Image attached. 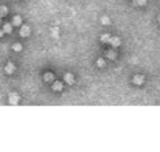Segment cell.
Returning a JSON list of instances; mask_svg holds the SVG:
<instances>
[{
	"instance_id": "obj_1",
	"label": "cell",
	"mask_w": 160,
	"mask_h": 152,
	"mask_svg": "<svg viewBox=\"0 0 160 152\" xmlns=\"http://www.w3.org/2000/svg\"><path fill=\"white\" fill-rule=\"evenodd\" d=\"M19 102V95L17 93H11L9 95V103L12 104V105H16L17 103Z\"/></svg>"
},
{
	"instance_id": "obj_2",
	"label": "cell",
	"mask_w": 160,
	"mask_h": 152,
	"mask_svg": "<svg viewBox=\"0 0 160 152\" xmlns=\"http://www.w3.org/2000/svg\"><path fill=\"white\" fill-rule=\"evenodd\" d=\"M19 34H20V36L21 37H28L30 35V28L28 26H22Z\"/></svg>"
},
{
	"instance_id": "obj_3",
	"label": "cell",
	"mask_w": 160,
	"mask_h": 152,
	"mask_svg": "<svg viewBox=\"0 0 160 152\" xmlns=\"http://www.w3.org/2000/svg\"><path fill=\"white\" fill-rule=\"evenodd\" d=\"M144 82V76L142 75H135L133 77V83L135 84V85H142Z\"/></svg>"
},
{
	"instance_id": "obj_4",
	"label": "cell",
	"mask_w": 160,
	"mask_h": 152,
	"mask_svg": "<svg viewBox=\"0 0 160 152\" xmlns=\"http://www.w3.org/2000/svg\"><path fill=\"white\" fill-rule=\"evenodd\" d=\"M110 44L113 47H119L121 45V39L119 38V37H115V36L111 37V38H110Z\"/></svg>"
},
{
	"instance_id": "obj_5",
	"label": "cell",
	"mask_w": 160,
	"mask_h": 152,
	"mask_svg": "<svg viewBox=\"0 0 160 152\" xmlns=\"http://www.w3.org/2000/svg\"><path fill=\"white\" fill-rule=\"evenodd\" d=\"M64 79H65V82L68 84V85H72L74 83V76L71 73H66L65 75H64Z\"/></svg>"
},
{
	"instance_id": "obj_6",
	"label": "cell",
	"mask_w": 160,
	"mask_h": 152,
	"mask_svg": "<svg viewBox=\"0 0 160 152\" xmlns=\"http://www.w3.org/2000/svg\"><path fill=\"white\" fill-rule=\"evenodd\" d=\"M5 70H6L7 74H12L15 72V65H13L12 63H8L5 67Z\"/></svg>"
},
{
	"instance_id": "obj_7",
	"label": "cell",
	"mask_w": 160,
	"mask_h": 152,
	"mask_svg": "<svg viewBox=\"0 0 160 152\" xmlns=\"http://www.w3.org/2000/svg\"><path fill=\"white\" fill-rule=\"evenodd\" d=\"M53 90L56 91V92H58V91H62L63 90V84H62V82H59V81H56V82L53 84Z\"/></svg>"
},
{
	"instance_id": "obj_8",
	"label": "cell",
	"mask_w": 160,
	"mask_h": 152,
	"mask_svg": "<svg viewBox=\"0 0 160 152\" xmlns=\"http://www.w3.org/2000/svg\"><path fill=\"white\" fill-rule=\"evenodd\" d=\"M21 21H22V19H21V17L20 16L12 17V25L13 26H19L20 23H21Z\"/></svg>"
},
{
	"instance_id": "obj_9",
	"label": "cell",
	"mask_w": 160,
	"mask_h": 152,
	"mask_svg": "<svg viewBox=\"0 0 160 152\" xmlns=\"http://www.w3.org/2000/svg\"><path fill=\"white\" fill-rule=\"evenodd\" d=\"M11 30H12V26L10 25V23H6V25H3L2 31H5L7 34H10V33H11Z\"/></svg>"
},
{
	"instance_id": "obj_10",
	"label": "cell",
	"mask_w": 160,
	"mask_h": 152,
	"mask_svg": "<svg viewBox=\"0 0 160 152\" xmlns=\"http://www.w3.org/2000/svg\"><path fill=\"white\" fill-rule=\"evenodd\" d=\"M110 38H111V36L109 35V34H103V35L101 36V42L102 43H110Z\"/></svg>"
},
{
	"instance_id": "obj_11",
	"label": "cell",
	"mask_w": 160,
	"mask_h": 152,
	"mask_svg": "<svg viewBox=\"0 0 160 152\" xmlns=\"http://www.w3.org/2000/svg\"><path fill=\"white\" fill-rule=\"evenodd\" d=\"M44 78H45L46 82H52V81L54 79V75L52 73H46L45 75H44Z\"/></svg>"
},
{
	"instance_id": "obj_12",
	"label": "cell",
	"mask_w": 160,
	"mask_h": 152,
	"mask_svg": "<svg viewBox=\"0 0 160 152\" xmlns=\"http://www.w3.org/2000/svg\"><path fill=\"white\" fill-rule=\"evenodd\" d=\"M106 56H108V58H110V59H115V56H117V55H115V52H114V50H109V52L106 53Z\"/></svg>"
},
{
	"instance_id": "obj_13",
	"label": "cell",
	"mask_w": 160,
	"mask_h": 152,
	"mask_svg": "<svg viewBox=\"0 0 160 152\" xmlns=\"http://www.w3.org/2000/svg\"><path fill=\"white\" fill-rule=\"evenodd\" d=\"M7 13H8V9H7V7H5V6L0 7V15H1V17L6 16Z\"/></svg>"
},
{
	"instance_id": "obj_14",
	"label": "cell",
	"mask_w": 160,
	"mask_h": 152,
	"mask_svg": "<svg viewBox=\"0 0 160 152\" xmlns=\"http://www.w3.org/2000/svg\"><path fill=\"white\" fill-rule=\"evenodd\" d=\"M12 49L15 50V52H20V50L22 49V46L20 45V44L16 43V44H13V45H12Z\"/></svg>"
},
{
	"instance_id": "obj_15",
	"label": "cell",
	"mask_w": 160,
	"mask_h": 152,
	"mask_svg": "<svg viewBox=\"0 0 160 152\" xmlns=\"http://www.w3.org/2000/svg\"><path fill=\"white\" fill-rule=\"evenodd\" d=\"M101 22L103 23V25H109V23H110V18H109L108 16H103L101 18Z\"/></svg>"
},
{
	"instance_id": "obj_16",
	"label": "cell",
	"mask_w": 160,
	"mask_h": 152,
	"mask_svg": "<svg viewBox=\"0 0 160 152\" xmlns=\"http://www.w3.org/2000/svg\"><path fill=\"white\" fill-rule=\"evenodd\" d=\"M133 2L137 6H144L147 3V0H133Z\"/></svg>"
},
{
	"instance_id": "obj_17",
	"label": "cell",
	"mask_w": 160,
	"mask_h": 152,
	"mask_svg": "<svg viewBox=\"0 0 160 152\" xmlns=\"http://www.w3.org/2000/svg\"><path fill=\"white\" fill-rule=\"evenodd\" d=\"M96 65L98 67H104L105 66V62H104V59L103 58H98L97 59V62H96Z\"/></svg>"
},
{
	"instance_id": "obj_18",
	"label": "cell",
	"mask_w": 160,
	"mask_h": 152,
	"mask_svg": "<svg viewBox=\"0 0 160 152\" xmlns=\"http://www.w3.org/2000/svg\"><path fill=\"white\" fill-rule=\"evenodd\" d=\"M53 35L55 36V37H57L58 35H57V30H53Z\"/></svg>"
}]
</instances>
